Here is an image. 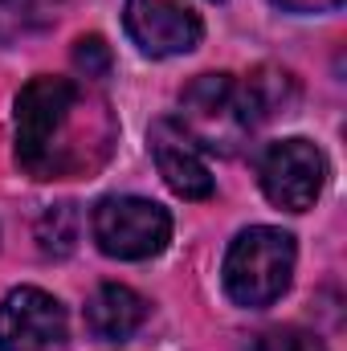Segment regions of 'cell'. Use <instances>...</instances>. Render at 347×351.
I'll return each instance as SVG.
<instances>
[{"mask_svg": "<svg viewBox=\"0 0 347 351\" xmlns=\"http://www.w3.org/2000/svg\"><path fill=\"white\" fill-rule=\"evenodd\" d=\"M119 143V119L102 90L37 74L16 94V164L33 180H86Z\"/></svg>", "mask_w": 347, "mask_h": 351, "instance_id": "cell-1", "label": "cell"}, {"mask_svg": "<svg viewBox=\"0 0 347 351\" xmlns=\"http://www.w3.org/2000/svg\"><path fill=\"white\" fill-rule=\"evenodd\" d=\"M172 123L204 156H237L258 127L246 86L233 74H196L180 90V114Z\"/></svg>", "mask_w": 347, "mask_h": 351, "instance_id": "cell-2", "label": "cell"}, {"mask_svg": "<svg viewBox=\"0 0 347 351\" xmlns=\"http://www.w3.org/2000/svg\"><path fill=\"white\" fill-rule=\"evenodd\" d=\"M294 237L274 229V225H250L233 237L221 278H225V294L246 306V311H261L274 306L294 278Z\"/></svg>", "mask_w": 347, "mask_h": 351, "instance_id": "cell-3", "label": "cell"}, {"mask_svg": "<svg viewBox=\"0 0 347 351\" xmlns=\"http://www.w3.org/2000/svg\"><path fill=\"white\" fill-rule=\"evenodd\" d=\"M90 233L106 258L119 262H147L168 250L172 217L164 204L147 196H106L90 217Z\"/></svg>", "mask_w": 347, "mask_h": 351, "instance_id": "cell-4", "label": "cell"}, {"mask_svg": "<svg viewBox=\"0 0 347 351\" xmlns=\"http://www.w3.org/2000/svg\"><path fill=\"white\" fill-rule=\"evenodd\" d=\"M258 184L274 208L307 213V208H315V200H319V192L327 184V160L302 135L274 139L258 156Z\"/></svg>", "mask_w": 347, "mask_h": 351, "instance_id": "cell-5", "label": "cell"}, {"mask_svg": "<svg viewBox=\"0 0 347 351\" xmlns=\"http://www.w3.org/2000/svg\"><path fill=\"white\" fill-rule=\"evenodd\" d=\"M0 351H70V323L53 294L8 290L0 302Z\"/></svg>", "mask_w": 347, "mask_h": 351, "instance_id": "cell-6", "label": "cell"}, {"mask_svg": "<svg viewBox=\"0 0 347 351\" xmlns=\"http://www.w3.org/2000/svg\"><path fill=\"white\" fill-rule=\"evenodd\" d=\"M123 25L147 58H176L200 45V12L188 0H123Z\"/></svg>", "mask_w": 347, "mask_h": 351, "instance_id": "cell-7", "label": "cell"}, {"mask_svg": "<svg viewBox=\"0 0 347 351\" xmlns=\"http://www.w3.org/2000/svg\"><path fill=\"white\" fill-rule=\"evenodd\" d=\"M152 156H156V168L164 176V184L172 188L176 196L184 200H208L217 192V180L204 164V152L176 127L172 119H156L152 123Z\"/></svg>", "mask_w": 347, "mask_h": 351, "instance_id": "cell-8", "label": "cell"}, {"mask_svg": "<svg viewBox=\"0 0 347 351\" xmlns=\"http://www.w3.org/2000/svg\"><path fill=\"white\" fill-rule=\"evenodd\" d=\"M147 319L143 294H135L123 282H102L86 302V331L102 343H123L131 339Z\"/></svg>", "mask_w": 347, "mask_h": 351, "instance_id": "cell-9", "label": "cell"}, {"mask_svg": "<svg viewBox=\"0 0 347 351\" xmlns=\"http://www.w3.org/2000/svg\"><path fill=\"white\" fill-rule=\"evenodd\" d=\"M241 86H246V98H250L258 123L274 119V114H290L298 106V78L282 66H258Z\"/></svg>", "mask_w": 347, "mask_h": 351, "instance_id": "cell-10", "label": "cell"}, {"mask_svg": "<svg viewBox=\"0 0 347 351\" xmlns=\"http://www.w3.org/2000/svg\"><path fill=\"white\" fill-rule=\"evenodd\" d=\"M82 233V217L78 204H49L37 221V245L45 258H70Z\"/></svg>", "mask_w": 347, "mask_h": 351, "instance_id": "cell-11", "label": "cell"}, {"mask_svg": "<svg viewBox=\"0 0 347 351\" xmlns=\"http://www.w3.org/2000/svg\"><path fill=\"white\" fill-rule=\"evenodd\" d=\"M66 0H0V41L41 33L58 21Z\"/></svg>", "mask_w": 347, "mask_h": 351, "instance_id": "cell-12", "label": "cell"}, {"mask_svg": "<svg viewBox=\"0 0 347 351\" xmlns=\"http://www.w3.org/2000/svg\"><path fill=\"white\" fill-rule=\"evenodd\" d=\"M110 66H115V58H110V45L102 41V37H78V45H74V70L82 74V78H106L110 74Z\"/></svg>", "mask_w": 347, "mask_h": 351, "instance_id": "cell-13", "label": "cell"}, {"mask_svg": "<svg viewBox=\"0 0 347 351\" xmlns=\"http://www.w3.org/2000/svg\"><path fill=\"white\" fill-rule=\"evenodd\" d=\"M261 351H327L319 335L302 331V327H274L261 335Z\"/></svg>", "mask_w": 347, "mask_h": 351, "instance_id": "cell-14", "label": "cell"}, {"mask_svg": "<svg viewBox=\"0 0 347 351\" xmlns=\"http://www.w3.org/2000/svg\"><path fill=\"white\" fill-rule=\"evenodd\" d=\"M270 4H278L282 12H331L344 0H270Z\"/></svg>", "mask_w": 347, "mask_h": 351, "instance_id": "cell-15", "label": "cell"}]
</instances>
